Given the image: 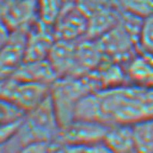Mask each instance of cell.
Segmentation results:
<instances>
[{
    "label": "cell",
    "mask_w": 153,
    "mask_h": 153,
    "mask_svg": "<svg viewBox=\"0 0 153 153\" xmlns=\"http://www.w3.org/2000/svg\"><path fill=\"white\" fill-rule=\"evenodd\" d=\"M150 118H153V88L133 83L92 92L81 99L74 112V120L107 126L134 125Z\"/></svg>",
    "instance_id": "6da1fadb"
},
{
    "label": "cell",
    "mask_w": 153,
    "mask_h": 153,
    "mask_svg": "<svg viewBox=\"0 0 153 153\" xmlns=\"http://www.w3.org/2000/svg\"><path fill=\"white\" fill-rule=\"evenodd\" d=\"M60 124L51 97L24 115L22 123L10 141L4 146L7 153H15L29 142L55 141L60 134Z\"/></svg>",
    "instance_id": "7a4b0ae2"
},
{
    "label": "cell",
    "mask_w": 153,
    "mask_h": 153,
    "mask_svg": "<svg viewBox=\"0 0 153 153\" xmlns=\"http://www.w3.org/2000/svg\"><path fill=\"white\" fill-rule=\"evenodd\" d=\"M95 91L97 88L90 74L62 76L52 83L50 97L62 128L74 120V112L81 99Z\"/></svg>",
    "instance_id": "3957f363"
},
{
    "label": "cell",
    "mask_w": 153,
    "mask_h": 153,
    "mask_svg": "<svg viewBox=\"0 0 153 153\" xmlns=\"http://www.w3.org/2000/svg\"><path fill=\"white\" fill-rule=\"evenodd\" d=\"M50 90L51 85L28 82L10 76L0 81V99L27 113L49 97Z\"/></svg>",
    "instance_id": "277c9868"
},
{
    "label": "cell",
    "mask_w": 153,
    "mask_h": 153,
    "mask_svg": "<svg viewBox=\"0 0 153 153\" xmlns=\"http://www.w3.org/2000/svg\"><path fill=\"white\" fill-rule=\"evenodd\" d=\"M0 16L12 31H28L41 17V0H6Z\"/></svg>",
    "instance_id": "5b68a950"
},
{
    "label": "cell",
    "mask_w": 153,
    "mask_h": 153,
    "mask_svg": "<svg viewBox=\"0 0 153 153\" xmlns=\"http://www.w3.org/2000/svg\"><path fill=\"white\" fill-rule=\"evenodd\" d=\"M88 16L78 6H69L60 12L53 24L56 40L80 41L86 37Z\"/></svg>",
    "instance_id": "8992f818"
},
{
    "label": "cell",
    "mask_w": 153,
    "mask_h": 153,
    "mask_svg": "<svg viewBox=\"0 0 153 153\" xmlns=\"http://www.w3.org/2000/svg\"><path fill=\"white\" fill-rule=\"evenodd\" d=\"M109 126L98 122L74 120L60 129L58 140L78 147H86L105 139Z\"/></svg>",
    "instance_id": "52a82bcc"
},
{
    "label": "cell",
    "mask_w": 153,
    "mask_h": 153,
    "mask_svg": "<svg viewBox=\"0 0 153 153\" xmlns=\"http://www.w3.org/2000/svg\"><path fill=\"white\" fill-rule=\"evenodd\" d=\"M55 41L53 26L39 19L27 33L25 60L48 59Z\"/></svg>",
    "instance_id": "ba28073f"
},
{
    "label": "cell",
    "mask_w": 153,
    "mask_h": 153,
    "mask_svg": "<svg viewBox=\"0 0 153 153\" xmlns=\"http://www.w3.org/2000/svg\"><path fill=\"white\" fill-rule=\"evenodd\" d=\"M28 31H14L11 40L0 50V81L14 74L25 60Z\"/></svg>",
    "instance_id": "9c48e42d"
},
{
    "label": "cell",
    "mask_w": 153,
    "mask_h": 153,
    "mask_svg": "<svg viewBox=\"0 0 153 153\" xmlns=\"http://www.w3.org/2000/svg\"><path fill=\"white\" fill-rule=\"evenodd\" d=\"M78 41L56 40L48 59L58 78L74 76L76 67V48Z\"/></svg>",
    "instance_id": "30bf717a"
},
{
    "label": "cell",
    "mask_w": 153,
    "mask_h": 153,
    "mask_svg": "<svg viewBox=\"0 0 153 153\" xmlns=\"http://www.w3.org/2000/svg\"><path fill=\"white\" fill-rule=\"evenodd\" d=\"M88 33L85 38L98 40L119 23L121 10H118L110 4L97 9L88 14Z\"/></svg>",
    "instance_id": "8fae6325"
},
{
    "label": "cell",
    "mask_w": 153,
    "mask_h": 153,
    "mask_svg": "<svg viewBox=\"0 0 153 153\" xmlns=\"http://www.w3.org/2000/svg\"><path fill=\"white\" fill-rule=\"evenodd\" d=\"M12 76L28 82L52 85L58 76L49 59L24 60Z\"/></svg>",
    "instance_id": "7c38bea8"
},
{
    "label": "cell",
    "mask_w": 153,
    "mask_h": 153,
    "mask_svg": "<svg viewBox=\"0 0 153 153\" xmlns=\"http://www.w3.org/2000/svg\"><path fill=\"white\" fill-rule=\"evenodd\" d=\"M126 76L129 83L153 88V57L150 54L135 55L126 65Z\"/></svg>",
    "instance_id": "4fadbf2b"
},
{
    "label": "cell",
    "mask_w": 153,
    "mask_h": 153,
    "mask_svg": "<svg viewBox=\"0 0 153 153\" xmlns=\"http://www.w3.org/2000/svg\"><path fill=\"white\" fill-rule=\"evenodd\" d=\"M104 140L115 153H135L131 125L109 126Z\"/></svg>",
    "instance_id": "5bb4252c"
},
{
    "label": "cell",
    "mask_w": 153,
    "mask_h": 153,
    "mask_svg": "<svg viewBox=\"0 0 153 153\" xmlns=\"http://www.w3.org/2000/svg\"><path fill=\"white\" fill-rule=\"evenodd\" d=\"M135 152L153 153V118L131 125Z\"/></svg>",
    "instance_id": "9a60e30c"
},
{
    "label": "cell",
    "mask_w": 153,
    "mask_h": 153,
    "mask_svg": "<svg viewBox=\"0 0 153 153\" xmlns=\"http://www.w3.org/2000/svg\"><path fill=\"white\" fill-rule=\"evenodd\" d=\"M138 48L145 54L153 55V15L142 19L138 35Z\"/></svg>",
    "instance_id": "2e32d148"
},
{
    "label": "cell",
    "mask_w": 153,
    "mask_h": 153,
    "mask_svg": "<svg viewBox=\"0 0 153 153\" xmlns=\"http://www.w3.org/2000/svg\"><path fill=\"white\" fill-rule=\"evenodd\" d=\"M123 10L140 19L153 15V0H124Z\"/></svg>",
    "instance_id": "e0dca14e"
},
{
    "label": "cell",
    "mask_w": 153,
    "mask_h": 153,
    "mask_svg": "<svg viewBox=\"0 0 153 153\" xmlns=\"http://www.w3.org/2000/svg\"><path fill=\"white\" fill-rule=\"evenodd\" d=\"M25 114L26 113L21 111L19 108L0 99V128L4 125L23 120Z\"/></svg>",
    "instance_id": "ac0fdd59"
},
{
    "label": "cell",
    "mask_w": 153,
    "mask_h": 153,
    "mask_svg": "<svg viewBox=\"0 0 153 153\" xmlns=\"http://www.w3.org/2000/svg\"><path fill=\"white\" fill-rule=\"evenodd\" d=\"M53 141H35L21 147L15 153H51Z\"/></svg>",
    "instance_id": "d6986e66"
},
{
    "label": "cell",
    "mask_w": 153,
    "mask_h": 153,
    "mask_svg": "<svg viewBox=\"0 0 153 153\" xmlns=\"http://www.w3.org/2000/svg\"><path fill=\"white\" fill-rule=\"evenodd\" d=\"M83 153H115L109 146L107 145L105 140L95 142L90 146L83 148Z\"/></svg>",
    "instance_id": "ffe728a7"
},
{
    "label": "cell",
    "mask_w": 153,
    "mask_h": 153,
    "mask_svg": "<svg viewBox=\"0 0 153 153\" xmlns=\"http://www.w3.org/2000/svg\"><path fill=\"white\" fill-rule=\"evenodd\" d=\"M12 35H13V31L11 30V28L0 16V50L3 49L9 43L12 38Z\"/></svg>",
    "instance_id": "44dd1931"
},
{
    "label": "cell",
    "mask_w": 153,
    "mask_h": 153,
    "mask_svg": "<svg viewBox=\"0 0 153 153\" xmlns=\"http://www.w3.org/2000/svg\"><path fill=\"white\" fill-rule=\"evenodd\" d=\"M3 1H6V0H0V4H1V3H2Z\"/></svg>",
    "instance_id": "7402d4cb"
}]
</instances>
